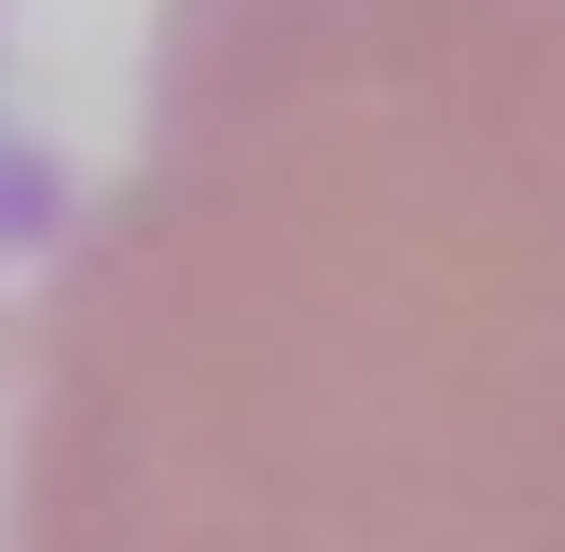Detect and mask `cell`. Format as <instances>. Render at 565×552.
<instances>
[{
  "instance_id": "3",
  "label": "cell",
  "mask_w": 565,
  "mask_h": 552,
  "mask_svg": "<svg viewBox=\"0 0 565 552\" xmlns=\"http://www.w3.org/2000/svg\"><path fill=\"white\" fill-rule=\"evenodd\" d=\"M83 221H97V193H83V166L55 152V138L0 125V263H70Z\"/></svg>"
},
{
  "instance_id": "1",
  "label": "cell",
  "mask_w": 565,
  "mask_h": 552,
  "mask_svg": "<svg viewBox=\"0 0 565 552\" xmlns=\"http://www.w3.org/2000/svg\"><path fill=\"white\" fill-rule=\"evenodd\" d=\"M42 552H565V0H152Z\"/></svg>"
},
{
  "instance_id": "2",
  "label": "cell",
  "mask_w": 565,
  "mask_h": 552,
  "mask_svg": "<svg viewBox=\"0 0 565 552\" xmlns=\"http://www.w3.org/2000/svg\"><path fill=\"white\" fill-rule=\"evenodd\" d=\"M0 552H42V304H0Z\"/></svg>"
}]
</instances>
